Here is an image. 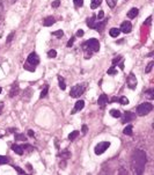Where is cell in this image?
I'll return each instance as SVG.
<instances>
[{
  "instance_id": "6da1fadb",
  "label": "cell",
  "mask_w": 154,
  "mask_h": 175,
  "mask_svg": "<svg viewBox=\"0 0 154 175\" xmlns=\"http://www.w3.org/2000/svg\"><path fill=\"white\" fill-rule=\"evenodd\" d=\"M146 153L142 150H136L131 156V165L136 174H142L146 165Z\"/></svg>"
},
{
  "instance_id": "7a4b0ae2",
  "label": "cell",
  "mask_w": 154,
  "mask_h": 175,
  "mask_svg": "<svg viewBox=\"0 0 154 175\" xmlns=\"http://www.w3.org/2000/svg\"><path fill=\"white\" fill-rule=\"evenodd\" d=\"M82 50L85 51V58H91L93 52H98L100 50V43L96 38H89L82 44Z\"/></svg>"
},
{
  "instance_id": "3957f363",
  "label": "cell",
  "mask_w": 154,
  "mask_h": 175,
  "mask_svg": "<svg viewBox=\"0 0 154 175\" xmlns=\"http://www.w3.org/2000/svg\"><path fill=\"white\" fill-rule=\"evenodd\" d=\"M87 26L89 27V28H92V29H95V30L98 31H102L104 29V26L107 23V20H96V16L95 15H93L91 18H88L86 21Z\"/></svg>"
},
{
  "instance_id": "277c9868",
  "label": "cell",
  "mask_w": 154,
  "mask_h": 175,
  "mask_svg": "<svg viewBox=\"0 0 154 175\" xmlns=\"http://www.w3.org/2000/svg\"><path fill=\"white\" fill-rule=\"evenodd\" d=\"M86 89V85L85 84H78V85H74L73 87L71 88V92H70V96L71 98H80V95L84 94Z\"/></svg>"
},
{
  "instance_id": "5b68a950",
  "label": "cell",
  "mask_w": 154,
  "mask_h": 175,
  "mask_svg": "<svg viewBox=\"0 0 154 175\" xmlns=\"http://www.w3.org/2000/svg\"><path fill=\"white\" fill-rule=\"evenodd\" d=\"M152 110H153V105L149 102H144L142 105H139L137 108V113L139 116H145L148 113H151Z\"/></svg>"
},
{
  "instance_id": "8992f818",
  "label": "cell",
  "mask_w": 154,
  "mask_h": 175,
  "mask_svg": "<svg viewBox=\"0 0 154 175\" xmlns=\"http://www.w3.org/2000/svg\"><path fill=\"white\" fill-rule=\"evenodd\" d=\"M109 146H110V143L109 142H101L99 144L95 146V154H102V153H104L105 151L109 149Z\"/></svg>"
},
{
  "instance_id": "52a82bcc",
  "label": "cell",
  "mask_w": 154,
  "mask_h": 175,
  "mask_svg": "<svg viewBox=\"0 0 154 175\" xmlns=\"http://www.w3.org/2000/svg\"><path fill=\"white\" fill-rule=\"evenodd\" d=\"M136 118V114L132 113V112H125L123 115V118H122V123H129L131 121H133V119Z\"/></svg>"
},
{
  "instance_id": "ba28073f",
  "label": "cell",
  "mask_w": 154,
  "mask_h": 175,
  "mask_svg": "<svg viewBox=\"0 0 154 175\" xmlns=\"http://www.w3.org/2000/svg\"><path fill=\"white\" fill-rule=\"evenodd\" d=\"M119 30L122 31V33H124V34H129L130 31L132 30V25H131V22H130V21H124V22H122Z\"/></svg>"
},
{
  "instance_id": "9c48e42d",
  "label": "cell",
  "mask_w": 154,
  "mask_h": 175,
  "mask_svg": "<svg viewBox=\"0 0 154 175\" xmlns=\"http://www.w3.org/2000/svg\"><path fill=\"white\" fill-rule=\"evenodd\" d=\"M126 81H128L129 88H131V89H135V88L137 87V79H136V75L133 74V73H130Z\"/></svg>"
},
{
  "instance_id": "30bf717a",
  "label": "cell",
  "mask_w": 154,
  "mask_h": 175,
  "mask_svg": "<svg viewBox=\"0 0 154 175\" xmlns=\"http://www.w3.org/2000/svg\"><path fill=\"white\" fill-rule=\"evenodd\" d=\"M27 62H28V64H31V65H37L38 63H39V58H38V56H37L36 52H31L30 55L28 56V59H27Z\"/></svg>"
},
{
  "instance_id": "8fae6325",
  "label": "cell",
  "mask_w": 154,
  "mask_h": 175,
  "mask_svg": "<svg viewBox=\"0 0 154 175\" xmlns=\"http://www.w3.org/2000/svg\"><path fill=\"white\" fill-rule=\"evenodd\" d=\"M85 107V101H82V100H79V101H77L75 102V105H74V108H73V110L71 112V114L73 115V114L75 113H78V112H80L81 109Z\"/></svg>"
},
{
  "instance_id": "7c38bea8",
  "label": "cell",
  "mask_w": 154,
  "mask_h": 175,
  "mask_svg": "<svg viewBox=\"0 0 154 175\" xmlns=\"http://www.w3.org/2000/svg\"><path fill=\"white\" fill-rule=\"evenodd\" d=\"M108 102H109V100H108V96H107L105 94H101L99 96L98 105H99L100 107H104L105 105H108Z\"/></svg>"
},
{
  "instance_id": "4fadbf2b",
  "label": "cell",
  "mask_w": 154,
  "mask_h": 175,
  "mask_svg": "<svg viewBox=\"0 0 154 175\" xmlns=\"http://www.w3.org/2000/svg\"><path fill=\"white\" fill-rule=\"evenodd\" d=\"M55 23H56V20L53 16H48V18L43 21V26H45V27H51V26L55 25Z\"/></svg>"
},
{
  "instance_id": "5bb4252c",
  "label": "cell",
  "mask_w": 154,
  "mask_h": 175,
  "mask_svg": "<svg viewBox=\"0 0 154 175\" xmlns=\"http://www.w3.org/2000/svg\"><path fill=\"white\" fill-rule=\"evenodd\" d=\"M138 13H139L138 8H131L129 12H128V18H129V19H135L137 15H138Z\"/></svg>"
},
{
  "instance_id": "9a60e30c",
  "label": "cell",
  "mask_w": 154,
  "mask_h": 175,
  "mask_svg": "<svg viewBox=\"0 0 154 175\" xmlns=\"http://www.w3.org/2000/svg\"><path fill=\"white\" fill-rule=\"evenodd\" d=\"M12 150L19 154V156H22L23 154V147L22 146H20V145H12Z\"/></svg>"
},
{
  "instance_id": "2e32d148",
  "label": "cell",
  "mask_w": 154,
  "mask_h": 175,
  "mask_svg": "<svg viewBox=\"0 0 154 175\" xmlns=\"http://www.w3.org/2000/svg\"><path fill=\"white\" fill-rule=\"evenodd\" d=\"M18 93H19V85L18 84H13L12 89H11V92H9V96L13 98L14 95H18Z\"/></svg>"
},
{
  "instance_id": "e0dca14e",
  "label": "cell",
  "mask_w": 154,
  "mask_h": 175,
  "mask_svg": "<svg viewBox=\"0 0 154 175\" xmlns=\"http://www.w3.org/2000/svg\"><path fill=\"white\" fill-rule=\"evenodd\" d=\"M119 34H121V30L118 28H111L110 30H109V35H110L111 37H117Z\"/></svg>"
},
{
  "instance_id": "ac0fdd59",
  "label": "cell",
  "mask_w": 154,
  "mask_h": 175,
  "mask_svg": "<svg viewBox=\"0 0 154 175\" xmlns=\"http://www.w3.org/2000/svg\"><path fill=\"white\" fill-rule=\"evenodd\" d=\"M58 81H59V88H60L62 91H65L66 85H65V80H64V78H63L62 75H59V77H58Z\"/></svg>"
},
{
  "instance_id": "d6986e66",
  "label": "cell",
  "mask_w": 154,
  "mask_h": 175,
  "mask_svg": "<svg viewBox=\"0 0 154 175\" xmlns=\"http://www.w3.org/2000/svg\"><path fill=\"white\" fill-rule=\"evenodd\" d=\"M110 115L112 116V117H115V118H118V117H121V116H122V114H121V112H119L118 109H111Z\"/></svg>"
},
{
  "instance_id": "ffe728a7",
  "label": "cell",
  "mask_w": 154,
  "mask_h": 175,
  "mask_svg": "<svg viewBox=\"0 0 154 175\" xmlns=\"http://www.w3.org/2000/svg\"><path fill=\"white\" fill-rule=\"evenodd\" d=\"M132 131H133V126H132V125H128L123 130V133L124 135H128V136H131V135H132Z\"/></svg>"
},
{
  "instance_id": "44dd1931",
  "label": "cell",
  "mask_w": 154,
  "mask_h": 175,
  "mask_svg": "<svg viewBox=\"0 0 154 175\" xmlns=\"http://www.w3.org/2000/svg\"><path fill=\"white\" fill-rule=\"evenodd\" d=\"M59 156H62V159H65V160H66V159H68V158L71 156V153H70L67 150H64V151H62V152H60Z\"/></svg>"
},
{
  "instance_id": "7402d4cb",
  "label": "cell",
  "mask_w": 154,
  "mask_h": 175,
  "mask_svg": "<svg viewBox=\"0 0 154 175\" xmlns=\"http://www.w3.org/2000/svg\"><path fill=\"white\" fill-rule=\"evenodd\" d=\"M101 2H102V0H92V5H91V8H92V9H95V8H98V7L101 5Z\"/></svg>"
},
{
  "instance_id": "603a6c76",
  "label": "cell",
  "mask_w": 154,
  "mask_h": 175,
  "mask_svg": "<svg viewBox=\"0 0 154 175\" xmlns=\"http://www.w3.org/2000/svg\"><path fill=\"white\" fill-rule=\"evenodd\" d=\"M154 89L153 88H151V89H148V91H146L145 92V94H146V96H147L149 100H153L154 99Z\"/></svg>"
},
{
  "instance_id": "cb8c5ba5",
  "label": "cell",
  "mask_w": 154,
  "mask_h": 175,
  "mask_svg": "<svg viewBox=\"0 0 154 175\" xmlns=\"http://www.w3.org/2000/svg\"><path fill=\"white\" fill-rule=\"evenodd\" d=\"M79 136V131H77V130H74V131H72L70 135H68V139L70 140H74L75 138Z\"/></svg>"
},
{
  "instance_id": "d4e9b609",
  "label": "cell",
  "mask_w": 154,
  "mask_h": 175,
  "mask_svg": "<svg viewBox=\"0 0 154 175\" xmlns=\"http://www.w3.org/2000/svg\"><path fill=\"white\" fill-rule=\"evenodd\" d=\"M15 140L25 142V140H27V137H26L23 133H16V135H15Z\"/></svg>"
},
{
  "instance_id": "484cf974",
  "label": "cell",
  "mask_w": 154,
  "mask_h": 175,
  "mask_svg": "<svg viewBox=\"0 0 154 175\" xmlns=\"http://www.w3.org/2000/svg\"><path fill=\"white\" fill-rule=\"evenodd\" d=\"M118 102H119L121 105H123V106H125V105H129V100H128V98H126V96H122V98H119V99H118Z\"/></svg>"
},
{
  "instance_id": "4316f807",
  "label": "cell",
  "mask_w": 154,
  "mask_h": 175,
  "mask_svg": "<svg viewBox=\"0 0 154 175\" xmlns=\"http://www.w3.org/2000/svg\"><path fill=\"white\" fill-rule=\"evenodd\" d=\"M48 92H49V86L46 85V86L44 87L43 91H42V93H41V95H39V98H41V99H43V98H45V96L48 95Z\"/></svg>"
},
{
  "instance_id": "83f0119b",
  "label": "cell",
  "mask_w": 154,
  "mask_h": 175,
  "mask_svg": "<svg viewBox=\"0 0 154 175\" xmlns=\"http://www.w3.org/2000/svg\"><path fill=\"white\" fill-rule=\"evenodd\" d=\"M63 35H64V33H63L62 29H59V30L53 31V33H52V36H55V37H58V38H62Z\"/></svg>"
},
{
  "instance_id": "f1b7e54d",
  "label": "cell",
  "mask_w": 154,
  "mask_h": 175,
  "mask_svg": "<svg viewBox=\"0 0 154 175\" xmlns=\"http://www.w3.org/2000/svg\"><path fill=\"white\" fill-rule=\"evenodd\" d=\"M9 163V159L5 156H0V165H5Z\"/></svg>"
},
{
  "instance_id": "f546056e",
  "label": "cell",
  "mask_w": 154,
  "mask_h": 175,
  "mask_svg": "<svg viewBox=\"0 0 154 175\" xmlns=\"http://www.w3.org/2000/svg\"><path fill=\"white\" fill-rule=\"evenodd\" d=\"M107 4L110 8H115L116 4H117V0H107Z\"/></svg>"
},
{
  "instance_id": "4dcf8cb0",
  "label": "cell",
  "mask_w": 154,
  "mask_h": 175,
  "mask_svg": "<svg viewBox=\"0 0 154 175\" xmlns=\"http://www.w3.org/2000/svg\"><path fill=\"white\" fill-rule=\"evenodd\" d=\"M153 65H154V62H149V63H148L147 67L145 69V72H146V73H149V72L152 71V69H153Z\"/></svg>"
},
{
  "instance_id": "1f68e13d",
  "label": "cell",
  "mask_w": 154,
  "mask_h": 175,
  "mask_svg": "<svg viewBox=\"0 0 154 175\" xmlns=\"http://www.w3.org/2000/svg\"><path fill=\"white\" fill-rule=\"evenodd\" d=\"M122 59H123V58H122V56H117L116 58H114V59H112V66H115V65H116L118 62H121Z\"/></svg>"
},
{
  "instance_id": "d6a6232c",
  "label": "cell",
  "mask_w": 154,
  "mask_h": 175,
  "mask_svg": "<svg viewBox=\"0 0 154 175\" xmlns=\"http://www.w3.org/2000/svg\"><path fill=\"white\" fill-rule=\"evenodd\" d=\"M74 5L77 7H82L84 6V0H73Z\"/></svg>"
},
{
  "instance_id": "836d02e7",
  "label": "cell",
  "mask_w": 154,
  "mask_h": 175,
  "mask_svg": "<svg viewBox=\"0 0 154 175\" xmlns=\"http://www.w3.org/2000/svg\"><path fill=\"white\" fill-rule=\"evenodd\" d=\"M56 56H57V51L56 50H50L48 52V57H50V58H55Z\"/></svg>"
},
{
  "instance_id": "e575fe53",
  "label": "cell",
  "mask_w": 154,
  "mask_h": 175,
  "mask_svg": "<svg viewBox=\"0 0 154 175\" xmlns=\"http://www.w3.org/2000/svg\"><path fill=\"white\" fill-rule=\"evenodd\" d=\"M117 73V71L115 70V66H111L110 69L108 70V74H116Z\"/></svg>"
},
{
  "instance_id": "d590c367",
  "label": "cell",
  "mask_w": 154,
  "mask_h": 175,
  "mask_svg": "<svg viewBox=\"0 0 154 175\" xmlns=\"http://www.w3.org/2000/svg\"><path fill=\"white\" fill-rule=\"evenodd\" d=\"M23 67H25V70H28V71H30V72H34V71H35V66H34V67H30L29 64H25Z\"/></svg>"
},
{
  "instance_id": "8d00e7d4",
  "label": "cell",
  "mask_w": 154,
  "mask_h": 175,
  "mask_svg": "<svg viewBox=\"0 0 154 175\" xmlns=\"http://www.w3.org/2000/svg\"><path fill=\"white\" fill-rule=\"evenodd\" d=\"M14 169L18 172L19 174H25V170H23V169H21L19 166H14Z\"/></svg>"
},
{
  "instance_id": "74e56055",
  "label": "cell",
  "mask_w": 154,
  "mask_h": 175,
  "mask_svg": "<svg viewBox=\"0 0 154 175\" xmlns=\"http://www.w3.org/2000/svg\"><path fill=\"white\" fill-rule=\"evenodd\" d=\"M59 5H60V0H55V1L52 2V7H53V8H57Z\"/></svg>"
},
{
  "instance_id": "f35d334b",
  "label": "cell",
  "mask_w": 154,
  "mask_h": 175,
  "mask_svg": "<svg viewBox=\"0 0 154 175\" xmlns=\"http://www.w3.org/2000/svg\"><path fill=\"white\" fill-rule=\"evenodd\" d=\"M74 41H75V37H71V39H70V41L67 42V46H68V48H71V46L73 45Z\"/></svg>"
},
{
  "instance_id": "ab89813d",
  "label": "cell",
  "mask_w": 154,
  "mask_h": 175,
  "mask_svg": "<svg viewBox=\"0 0 154 175\" xmlns=\"http://www.w3.org/2000/svg\"><path fill=\"white\" fill-rule=\"evenodd\" d=\"M103 16H104V13H103V11H100L99 15L96 16V19H98V20H103Z\"/></svg>"
},
{
  "instance_id": "60d3db41",
  "label": "cell",
  "mask_w": 154,
  "mask_h": 175,
  "mask_svg": "<svg viewBox=\"0 0 154 175\" xmlns=\"http://www.w3.org/2000/svg\"><path fill=\"white\" fill-rule=\"evenodd\" d=\"M81 131H82V133H84V135H86L87 131H88V126H87V125H82V128H81Z\"/></svg>"
},
{
  "instance_id": "b9f144b4",
  "label": "cell",
  "mask_w": 154,
  "mask_h": 175,
  "mask_svg": "<svg viewBox=\"0 0 154 175\" xmlns=\"http://www.w3.org/2000/svg\"><path fill=\"white\" fill-rule=\"evenodd\" d=\"M84 34H85V33H84V30H82V29H79V30L77 31V36H78V37L84 36Z\"/></svg>"
},
{
  "instance_id": "7bdbcfd3",
  "label": "cell",
  "mask_w": 154,
  "mask_h": 175,
  "mask_svg": "<svg viewBox=\"0 0 154 175\" xmlns=\"http://www.w3.org/2000/svg\"><path fill=\"white\" fill-rule=\"evenodd\" d=\"M151 21H152V16H149L147 20H146V22H144V26H147L151 23Z\"/></svg>"
},
{
  "instance_id": "ee69618b",
  "label": "cell",
  "mask_w": 154,
  "mask_h": 175,
  "mask_svg": "<svg viewBox=\"0 0 154 175\" xmlns=\"http://www.w3.org/2000/svg\"><path fill=\"white\" fill-rule=\"evenodd\" d=\"M13 36H14V33L9 34V36L7 37V42H11V41H12V38H13Z\"/></svg>"
},
{
  "instance_id": "f6af8a7d",
  "label": "cell",
  "mask_w": 154,
  "mask_h": 175,
  "mask_svg": "<svg viewBox=\"0 0 154 175\" xmlns=\"http://www.w3.org/2000/svg\"><path fill=\"white\" fill-rule=\"evenodd\" d=\"M28 136H29V137H34V136H35V132L33 131V130H29V131H28Z\"/></svg>"
},
{
  "instance_id": "bcb514c9",
  "label": "cell",
  "mask_w": 154,
  "mask_h": 175,
  "mask_svg": "<svg viewBox=\"0 0 154 175\" xmlns=\"http://www.w3.org/2000/svg\"><path fill=\"white\" fill-rule=\"evenodd\" d=\"M118 99L119 98H116V96H114V98H111V102H118Z\"/></svg>"
},
{
  "instance_id": "7dc6e473",
  "label": "cell",
  "mask_w": 154,
  "mask_h": 175,
  "mask_svg": "<svg viewBox=\"0 0 154 175\" xmlns=\"http://www.w3.org/2000/svg\"><path fill=\"white\" fill-rule=\"evenodd\" d=\"M119 69H121V70H124V63H123V62L119 64Z\"/></svg>"
},
{
  "instance_id": "c3c4849f",
  "label": "cell",
  "mask_w": 154,
  "mask_h": 175,
  "mask_svg": "<svg viewBox=\"0 0 154 175\" xmlns=\"http://www.w3.org/2000/svg\"><path fill=\"white\" fill-rule=\"evenodd\" d=\"M2 107H4V105H2V102H0V114L2 113Z\"/></svg>"
},
{
  "instance_id": "681fc988",
  "label": "cell",
  "mask_w": 154,
  "mask_h": 175,
  "mask_svg": "<svg viewBox=\"0 0 154 175\" xmlns=\"http://www.w3.org/2000/svg\"><path fill=\"white\" fill-rule=\"evenodd\" d=\"M27 167H28V169H29V170H33V168H31V165H30V163H28V165H27Z\"/></svg>"
},
{
  "instance_id": "f907efd6",
  "label": "cell",
  "mask_w": 154,
  "mask_h": 175,
  "mask_svg": "<svg viewBox=\"0 0 154 175\" xmlns=\"http://www.w3.org/2000/svg\"><path fill=\"white\" fill-rule=\"evenodd\" d=\"M1 91H2V89H1V87H0V93H1Z\"/></svg>"
},
{
  "instance_id": "816d5d0a",
  "label": "cell",
  "mask_w": 154,
  "mask_h": 175,
  "mask_svg": "<svg viewBox=\"0 0 154 175\" xmlns=\"http://www.w3.org/2000/svg\"><path fill=\"white\" fill-rule=\"evenodd\" d=\"M14 1H15V0H14Z\"/></svg>"
}]
</instances>
